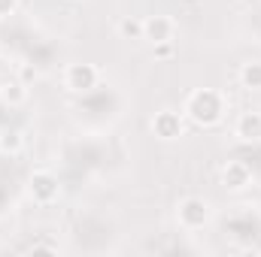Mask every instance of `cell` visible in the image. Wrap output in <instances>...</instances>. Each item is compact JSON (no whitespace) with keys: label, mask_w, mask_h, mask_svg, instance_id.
Here are the masks:
<instances>
[{"label":"cell","mask_w":261,"mask_h":257,"mask_svg":"<svg viewBox=\"0 0 261 257\" xmlns=\"http://www.w3.org/2000/svg\"><path fill=\"white\" fill-rule=\"evenodd\" d=\"M186 115L200 127H213L225 115V97L219 91H213V88H197L186 100Z\"/></svg>","instance_id":"cell-1"},{"label":"cell","mask_w":261,"mask_h":257,"mask_svg":"<svg viewBox=\"0 0 261 257\" xmlns=\"http://www.w3.org/2000/svg\"><path fill=\"white\" fill-rule=\"evenodd\" d=\"M176 221H179V227L182 230H200L206 221H210V203L206 200H200V197H186V200H179V206H176Z\"/></svg>","instance_id":"cell-2"},{"label":"cell","mask_w":261,"mask_h":257,"mask_svg":"<svg viewBox=\"0 0 261 257\" xmlns=\"http://www.w3.org/2000/svg\"><path fill=\"white\" fill-rule=\"evenodd\" d=\"M28 191L34 197V203L49 206V203L58 200L61 185H58V176H55L52 170H34V173H31V182H28Z\"/></svg>","instance_id":"cell-3"},{"label":"cell","mask_w":261,"mask_h":257,"mask_svg":"<svg viewBox=\"0 0 261 257\" xmlns=\"http://www.w3.org/2000/svg\"><path fill=\"white\" fill-rule=\"evenodd\" d=\"M97 67L94 64H70L64 70V88L73 94H88L91 88H97Z\"/></svg>","instance_id":"cell-4"},{"label":"cell","mask_w":261,"mask_h":257,"mask_svg":"<svg viewBox=\"0 0 261 257\" xmlns=\"http://www.w3.org/2000/svg\"><path fill=\"white\" fill-rule=\"evenodd\" d=\"M173 34H176V21L170 15H149V18H143V40H149L152 46L173 40Z\"/></svg>","instance_id":"cell-5"},{"label":"cell","mask_w":261,"mask_h":257,"mask_svg":"<svg viewBox=\"0 0 261 257\" xmlns=\"http://www.w3.org/2000/svg\"><path fill=\"white\" fill-rule=\"evenodd\" d=\"M222 185L228 191H243L252 185V167L246 160H228L222 167Z\"/></svg>","instance_id":"cell-6"},{"label":"cell","mask_w":261,"mask_h":257,"mask_svg":"<svg viewBox=\"0 0 261 257\" xmlns=\"http://www.w3.org/2000/svg\"><path fill=\"white\" fill-rule=\"evenodd\" d=\"M152 130H155V136H161V139H179L182 136V115L179 112H173V109H161V112H155V118H152Z\"/></svg>","instance_id":"cell-7"},{"label":"cell","mask_w":261,"mask_h":257,"mask_svg":"<svg viewBox=\"0 0 261 257\" xmlns=\"http://www.w3.org/2000/svg\"><path fill=\"white\" fill-rule=\"evenodd\" d=\"M234 136L240 142H261V112H255V109L240 112L234 121Z\"/></svg>","instance_id":"cell-8"},{"label":"cell","mask_w":261,"mask_h":257,"mask_svg":"<svg viewBox=\"0 0 261 257\" xmlns=\"http://www.w3.org/2000/svg\"><path fill=\"white\" fill-rule=\"evenodd\" d=\"M0 100L3 103H9V106H21L24 100H28V85L24 82H6L3 88H0Z\"/></svg>","instance_id":"cell-9"},{"label":"cell","mask_w":261,"mask_h":257,"mask_svg":"<svg viewBox=\"0 0 261 257\" xmlns=\"http://www.w3.org/2000/svg\"><path fill=\"white\" fill-rule=\"evenodd\" d=\"M240 82L249 91H261V61H246L240 67Z\"/></svg>","instance_id":"cell-10"},{"label":"cell","mask_w":261,"mask_h":257,"mask_svg":"<svg viewBox=\"0 0 261 257\" xmlns=\"http://www.w3.org/2000/svg\"><path fill=\"white\" fill-rule=\"evenodd\" d=\"M21 148H24L21 130H3V133H0V151H3V154H18Z\"/></svg>","instance_id":"cell-11"},{"label":"cell","mask_w":261,"mask_h":257,"mask_svg":"<svg viewBox=\"0 0 261 257\" xmlns=\"http://www.w3.org/2000/svg\"><path fill=\"white\" fill-rule=\"evenodd\" d=\"M119 34L125 40H143V18H122L119 21Z\"/></svg>","instance_id":"cell-12"},{"label":"cell","mask_w":261,"mask_h":257,"mask_svg":"<svg viewBox=\"0 0 261 257\" xmlns=\"http://www.w3.org/2000/svg\"><path fill=\"white\" fill-rule=\"evenodd\" d=\"M152 49H155V58H173V40H167V43H155Z\"/></svg>","instance_id":"cell-13"},{"label":"cell","mask_w":261,"mask_h":257,"mask_svg":"<svg viewBox=\"0 0 261 257\" xmlns=\"http://www.w3.org/2000/svg\"><path fill=\"white\" fill-rule=\"evenodd\" d=\"M34 79H37V70H34L31 64H21V67H18V82H24V85H31Z\"/></svg>","instance_id":"cell-14"},{"label":"cell","mask_w":261,"mask_h":257,"mask_svg":"<svg viewBox=\"0 0 261 257\" xmlns=\"http://www.w3.org/2000/svg\"><path fill=\"white\" fill-rule=\"evenodd\" d=\"M18 9V0H0V18H9Z\"/></svg>","instance_id":"cell-15"}]
</instances>
